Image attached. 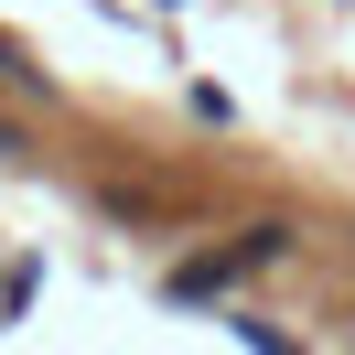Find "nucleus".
I'll use <instances>...</instances> for the list:
<instances>
[{"mask_svg":"<svg viewBox=\"0 0 355 355\" xmlns=\"http://www.w3.org/2000/svg\"><path fill=\"white\" fill-rule=\"evenodd\" d=\"M237 345H248V355H302V345H291V334H269L259 312H237Z\"/></svg>","mask_w":355,"mask_h":355,"instance_id":"nucleus-1","label":"nucleus"},{"mask_svg":"<svg viewBox=\"0 0 355 355\" xmlns=\"http://www.w3.org/2000/svg\"><path fill=\"white\" fill-rule=\"evenodd\" d=\"M0 162H22V140H11V130H0Z\"/></svg>","mask_w":355,"mask_h":355,"instance_id":"nucleus-2","label":"nucleus"}]
</instances>
